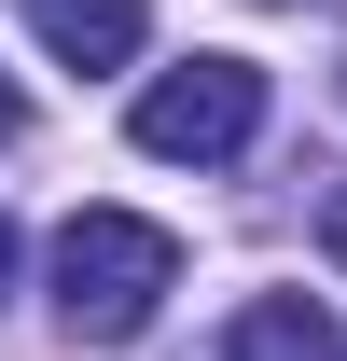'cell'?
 <instances>
[{"instance_id":"obj_1","label":"cell","mask_w":347,"mask_h":361,"mask_svg":"<svg viewBox=\"0 0 347 361\" xmlns=\"http://www.w3.org/2000/svg\"><path fill=\"white\" fill-rule=\"evenodd\" d=\"M167 292H181V236L167 223H139V209H70V223H56V319H70L84 348L153 334Z\"/></svg>"},{"instance_id":"obj_8","label":"cell","mask_w":347,"mask_h":361,"mask_svg":"<svg viewBox=\"0 0 347 361\" xmlns=\"http://www.w3.org/2000/svg\"><path fill=\"white\" fill-rule=\"evenodd\" d=\"M278 14H305V0H278ZM319 14H334V0H319Z\"/></svg>"},{"instance_id":"obj_7","label":"cell","mask_w":347,"mask_h":361,"mask_svg":"<svg viewBox=\"0 0 347 361\" xmlns=\"http://www.w3.org/2000/svg\"><path fill=\"white\" fill-rule=\"evenodd\" d=\"M0 292H14V223H0Z\"/></svg>"},{"instance_id":"obj_5","label":"cell","mask_w":347,"mask_h":361,"mask_svg":"<svg viewBox=\"0 0 347 361\" xmlns=\"http://www.w3.org/2000/svg\"><path fill=\"white\" fill-rule=\"evenodd\" d=\"M319 250H334V264H347V180H334V195H319Z\"/></svg>"},{"instance_id":"obj_2","label":"cell","mask_w":347,"mask_h":361,"mask_svg":"<svg viewBox=\"0 0 347 361\" xmlns=\"http://www.w3.org/2000/svg\"><path fill=\"white\" fill-rule=\"evenodd\" d=\"M264 139V70L250 56H181L139 84V153H167V167H236Z\"/></svg>"},{"instance_id":"obj_9","label":"cell","mask_w":347,"mask_h":361,"mask_svg":"<svg viewBox=\"0 0 347 361\" xmlns=\"http://www.w3.org/2000/svg\"><path fill=\"white\" fill-rule=\"evenodd\" d=\"M334 97H347V84H334Z\"/></svg>"},{"instance_id":"obj_6","label":"cell","mask_w":347,"mask_h":361,"mask_svg":"<svg viewBox=\"0 0 347 361\" xmlns=\"http://www.w3.org/2000/svg\"><path fill=\"white\" fill-rule=\"evenodd\" d=\"M14 126H28V97H14V70H0V139H14Z\"/></svg>"},{"instance_id":"obj_3","label":"cell","mask_w":347,"mask_h":361,"mask_svg":"<svg viewBox=\"0 0 347 361\" xmlns=\"http://www.w3.org/2000/svg\"><path fill=\"white\" fill-rule=\"evenodd\" d=\"M222 361H347V334H334L319 292H250L222 319Z\"/></svg>"},{"instance_id":"obj_4","label":"cell","mask_w":347,"mask_h":361,"mask_svg":"<svg viewBox=\"0 0 347 361\" xmlns=\"http://www.w3.org/2000/svg\"><path fill=\"white\" fill-rule=\"evenodd\" d=\"M28 28H42L70 70H126L139 28H153V0H28Z\"/></svg>"}]
</instances>
